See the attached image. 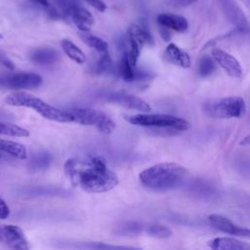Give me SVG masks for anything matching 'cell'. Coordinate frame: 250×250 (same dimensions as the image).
Instances as JSON below:
<instances>
[{"mask_svg":"<svg viewBox=\"0 0 250 250\" xmlns=\"http://www.w3.org/2000/svg\"><path fill=\"white\" fill-rule=\"evenodd\" d=\"M64 173L73 187L89 193H103L118 185L117 175L110 170L102 156H75L67 159Z\"/></svg>","mask_w":250,"mask_h":250,"instance_id":"obj_1","label":"cell"},{"mask_svg":"<svg viewBox=\"0 0 250 250\" xmlns=\"http://www.w3.org/2000/svg\"><path fill=\"white\" fill-rule=\"evenodd\" d=\"M187 175L188 170L184 166L163 162L143 170L139 178L144 187L155 191H164L181 185Z\"/></svg>","mask_w":250,"mask_h":250,"instance_id":"obj_2","label":"cell"},{"mask_svg":"<svg viewBox=\"0 0 250 250\" xmlns=\"http://www.w3.org/2000/svg\"><path fill=\"white\" fill-rule=\"evenodd\" d=\"M4 102L13 106L29 107L48 120L61 123L73 122V115L69 111L59 109L47 104L43 100L25 92H16L10 94L5 98Z\"/></svg>","mask_w":250,"mask_h":250,"instance_id":"obj_3","label":"cell"},{"mask_svg":"<svg viewBox=\"0 0 250 250\" xmlns=\"http://www.w3.org/2000/svg\"><path fill=\"white\" fill-rule=\"evenodd\" d=\"M127 120L137 126L152 127L160 129H170L176 131H187L190 128V123L181 117L170 114H136L129 116Z\"/></svg>","mask_w":250,"mask_h":250,"instance_id":"obj_4","label":"cell"},{"mask_svg":"<svg viewBox=\"0 0 250 250\" xmlns=\"http://www.w3.org/2000/svg\"><path fill=\"white\" fill-rule=\"evenodd\" d=\"M205 111L214 118H240L246 113V104L241 97H226L206 104Z\"/></svg>","mask_w":250,"mask_h":250,"instance_id":"obj_5","label":"cell"},{"mask_svg":"<svg viewBox=\"0 0 250 250\" xmlns=\"http://www.w3.org/2000/svg\"><path fill=\"white\" fill-rule=\"evenodd\" d=\"M73 115V122L94 126L104 134H110L115 128V122L105 112L93 108H72L68 110Z\"/></svg>","mask_w":250,"mask_h":250,"instance_id":"obj_6","label":"cell"},{"mask_svg":"<svg viewBox=\"0 0 250 250\" xmlns=\"http://www.w3.org/2000/svg\"><path fill=\"white\" fill-rule=\"evenodd\" d=\"M128 43V51H126L128 59L132 66H136L142 50L146 43L151 41L149 33L138 24H131L126 32Z\"/></svg>","mask_w":250,"mask_h":250,"instance_id":"obj_7","label":"cell"},{"mask_svg":"<svg viewBox=\"0 0 250 250\" xmlns=\"http://www.w3.org/2000/svg\"><path fill=\"white\" fill-rule=\"evenodd\" d=\"M42 84V77L33 72H19L0 75V87L31 90Z\"/></svg>","mask_w":250,"mask_h":250,"instance_id":"obj_8","label":"cell"},{"mask_svg":"<svg viewBox=\"0 0 250 250\" xmlns=\"http://www.w3.org/2000/svg\"><path fill=\"white\" fill-rule=\"evenodd\" d=\"M103 97L107 102L120 104L130 109H136V110H141L145 112H147L151 109L150 105L145 100L134 95H130L122 92H112V93H105L103 95Z\"/></svg>","mask_w":250,"mask_h":250,"instance_id":"obj_9","label":"cell"},{"mask_svg":"<svg viewBox=\"0 0 250 250\" xmlns=\"http://www.w3.org/2000/svg\"><path fill=\"white\" fill-rule=\"evenodd\" d=\"M211 56L215 62H217L229 76L232 78H240L242 76V67L239 62L229 53L219 48H214L211 52Z\"/></svg>","mask_w":250,"mask_h":250,"instance_id":"obj_10","label":"cell"},{"mask_svg":"<svg viewBox=\"0 0 250 250\" xmlns=\"http://www.w3.org/2000/svg\"><path fill=\"white\" fill-rule=\"evenodd\" d=\"M208 221L213 228L222 232L250 239V229L239 227L222 215L212 214L208 217Z\"/></svg>","mask_w":250,"mask_h":250,"instance_id":"obj_11","label":"cell"},{"mask_svg":"<svg viewBox=\"0 0 250 250\" xmlns=\"http://www.w3.org/2000/svg\"><path fill=\"white\" fill-rule=\"evenodd\" d=\"M3 238L9 247L18 250H26L29 248L27 239L22 229L15 225H6L3 227Z\"/></svg>","mask_w":250,"mask_h":250,"instance_id":"obj_12","label":"cell"},{"mask_svg":"<svg viewBox=\"0 0 250 250\" xmlns=\"http://www.w3.org/2000/svg\"><path fill=\"white\" fill-rule=\"evenodd\" d=\"M68 17L72 20L73 23L76 25V27L83 32L90 31L92 25L94 24V17L93 15L80 6L78 3H76L70 10Z\"/></svg>","mask_w":250,"mask_h":250,"instance_id":"obj_13","label":"cell"},{"mask_svg":"<svg viewBox=\"0 0 250 250\" xmlns=\"http://www.w3.org/2000/svg\"><path fill=\"white\" fill-rule=\"evenodd\" d=\"M164 59L168 62L183 68H188L191 65L190 56L175 43H170L166 47L164 51Z\"/></svg>","mask_w":250,"mask_h":250,"instance_id":"obj_14","label":"cell"},{"mask_svg":"<svg viewBox=\"0 0 250 250\" xmlns=\"http://www.w3.org/2000/svg\"><path fill=\"white\" fill-rule=\"evenodd\" d=\"M207 245L214 250H250V243L226 236L212 238Z\"/></svg>","mask_w":250,"mask_h":250,"instance_id":"obj_15","label":"cell"},{"mask_svg":"<svg viewBox=\"0 0 250 250\" xmlns=\"http://www.w3.org/2000/svg\"><path fill=\"white\" fill-rule=\"evenodd\" d=\"M157 22L168 29L175 30L177 32H185L188 28V20L180 15L163 13L157 16Z\"/></svg>","mask_w":250,"mask_h":250,"instance_id":"obj_16","label":"cell"},{"mask_svg":"<svg viewBox=\"0 0 250 250\" xmlns=\"http://www.w3.org/2000/svg\"><path fill=\"white\" fill-rule=\"evenodd\" d=\"M60 59V55L57 50L53 48H39L34 50L30 54V60L36 63L41 65L53 64L58 62Z\"/></svg>","mask_w":250,"mask_h":250,"instance_id":"obj_17","label":"cell"},{"mask_svg":"<svg viewBox=\"0 0 250 250\" xmlns=\"http://www.w3.org/2000/svg\"><path fill=\"white\" fill-rule=\"evenodd\" d=\"M119 73L122 79L126 82H132L139 78H143L144 76L142 72L134 69V66H132V64L129 62L126 52L122 55L119 62Z\"/></svg>","mask_w":250,"mask_h":250,"instance_id":"obj_18","label":"cell"},{"mask_svg":"<svg viewBox=\"0 0 250 250\" xmlns=\"http://www.w3.org/2000/svg\"><path fill=\"white\" fill-rule=\"evenodd\" d=\"M0 151H4L18 159H26L25 146L20 143L0 139Z\"/></svg>","mask_w":250,"mask_h":250,"instance_id":"obj_19","label":"cell"},{"mask_svg":"<svg viewBox=\"0 0 250 250\" xmlns=\"http://www.w3.org/2000/svg\"><path fill=\"white\" fill-rule=\"evenodd\" d=\"M61 46H62V49L63 50V52L67 55V57L70 60H72L73 62H75L79 64H82L85 62V61H86L85 54L72 41H70L69 39H62L61 41Z\"/></svg>","mask_w":250,"mask_h":250,"instance_id":"obj_20","label":"cell"},{"mask_svg":"<svg viewBox=\"0 0 250 250\" xmlns=\"http://www.w3.org/2000/svg\"><path fill=\"white\" fill-rule=\"evenodd\" d=\"M80 38L82 39V41L87 46L93 48L94 50H96L100 54H104V53L108 52V44H107V42L104 41V39L98 37V36H95V35L90 34L88 32L81 31Z\"/></svg>","mask_w":250,"mask_h":250,"instance_id":"obj_21","label":"cell"},{"mask_svg":"<svg viewBox=\"0 0 250 250\" xmlns=\"http://www.w3.org/2000/svg\"><path fill=\"white\" fill-rule=\"evenodd\" d=\"M52 162V155L46 151H40L34 154L30 160L29 168L32 171H42L50 166Z\"/></svg>","mask_w":250,"mask_h":250,"instance_id":"obj_22","label":"cell"},{"mask_svg":"<svg viewBox=\"0 0 250 250\" xmlns=\"http://www.w3.org/2000/svg\"><path fill=\"white\" fill-rule=\"evenodd\" d=\"M144 229H146V228L143 227V225H141L138 222H125L120 226L116 227V229H114V233L124 236L137 235L141 233L144 230Z\"/></svg>","mask_w":250,"mask_h":250,"instance_id":"obj_23","label":"cell"},{"mask_svg":"<svg viewBox=\"0 0 250 250\" xmlns=\"http://www.w3.org/2000/svg\"><path fill=\"white\" fill-rule=\"evenodd\" d=\"M0 134L17 138H24L29 136V132L24 128L5 122H0Z\"/></svg>","mask_w":250,"mask_h":250,"instance_id":"obj_24","label":"cell"},{"mask_svg":"<svg viewBox=\"0 0 250 250\" xmlns=\"http://www.w3.org/2000/svg\"><path fill=\"white\" fill-rule=\"evenodd\" d=\"M146 231L156 238H168L172 235V230L162 225H150L146 227Z\"/></svg>","mask_w":250,"mask_h":250,"instance_id":"obj_25","label":"cell"},{"mask_svg":"<svg viewBox=\"0 0 250 250\" xmlns=\"http://www.w3.org/2000/svg\"><path fill=\"white\" fill-rule=\"evenodd\" d=\"M111 66H112V62H111L108 52H106V53L102 54L101 58L96 62L94 70L97 74H101V73H104V72L109 70L111 68Z\"/></svg>","mask_w":250,"mask_h":250,"instance_id":"obj_26","label":"cell"},{"mask_svg":"<svg viewBox=\"0 0 250 250\" xmlns=\"http://www.w3.org/2000/svg\"><path fill=\"white\" fill-rule=\"evenodd\" d=\"M214 59L205 56L203 57L200 62H199V66H198V71L199 74L203 77L210 75L214 70H215V62Z\"/></svg>","mask_w":250,"mask_h":250,"instance_id":"obj_27","label":"cell"},{"mask_svg":"<svg viewBox=\"0 0 250 250\" xmlns=\"http://www.w3.org/2000/svg\"><path fill=\"white\" fill-rule=\"evenodd\" d=\"M84 1L100 12H104L106 10V5L104 3L103 0H84Z\"/></svg>","mask_w":250,"mask_h":250,"instance_id":"obj_28","label":"cell"},{"mask_svg":"<svg viewBox=\"0 0 250 250\" xmlns=\"http://www.w3.org/2000/svg\"><path fill=\"white\" fill-rule=\"evenodd\" d=\"M10 215V209L7 203L0 197V219H6Z\"/></svg>","mask_w":250,"mask_h":250,"instance_id":"obj_29","label":"cell"},{"mask_svg":"<svg viewBox=\"0 0 250 250\" xmlns=\"http://www.w3.org/2000/svg\"><path fill=\"white\" fill-rule=\"evenodd\" d=\"M0 64L5 65L6 67H8L10 69H13L15 67L13 62L9 58H7L6 55L2 51H0Z\"/></svg>","mask_w":250,"mask_h":250,"instance_id":"obj_30","label":"cell"},{"mask_svg":"<svg viewBox=\"0 0 250 250\" xmlns=\"http://www.w3.org/2000/svg\"><path fill=\"white\" fill-rule=\"evenodd\" d=\"M33 3L41 6V7H44V8H49L51 6V4L49 3L48 0H31Z\"/></svg>","mask_w":250,"mask_h":250,"instance_id":"obj_31","label":"cell"},{"mask_svg":"<svg viewBox=\"0 0 250 250\" xmlns=\"http://www.w3.org/2000/svg\"><path fill=\"white\" fill-rule=\"evenodd\" d=\"M240 145L242 146H250V133L248 135H246L241 141H240Z\"/></svg>","mask_w":250,"mask_h":250,"instance_id":"obj_32","label":"cell"},{"mask_svg":"<svg viewBox=\"0 0 250 250\" xmlns=\"http://www.w3.org/2000/svg\"><path fill=\"white\" fill-rule=\"evenodd\" d=\"M3 239V228H0V241Z\"/></svg>","mask_w":250,"mask_h":250,"instance_id":"obj_33","label":"cell"},{"mask_svg":"<svg viewBox=\"0 0 250 250\" xmlns=\"http://www.w3.org/2000/svg\"><path fill=\"white\" fill-rule=\"evenodd\" d=\"M246 6H247L248 9L250 10V0H247V1H246Z\"/></svg>","mask_w":250,"mask_h":250,"instance_id":"obj_34","label":"cell"},{"mask_svg":"<svg viewBox=\"0 0 250 250\" xmlns=\"http://www.w3.org/2000/svg\"><path fill=\"white\" fill-rule=\"evenodd\" d=\"M2 38H3V35L0 33V39H2Z\"/></svg>","mask_w":250,"mask_h":250,"instance_id":"obj_35","label":"cell"}]
</instances>
